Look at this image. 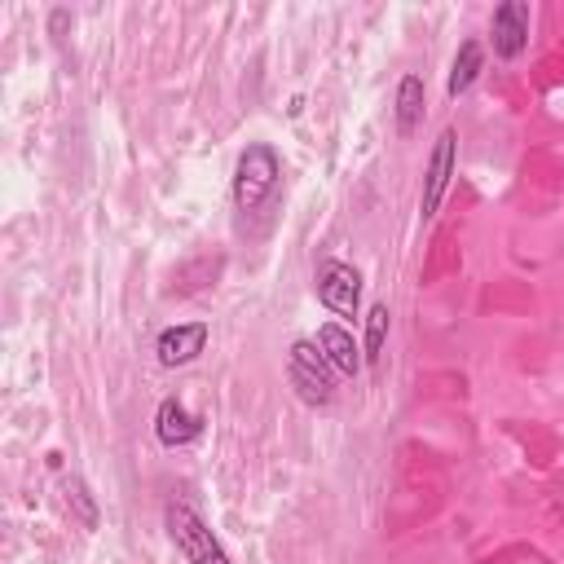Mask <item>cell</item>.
Listing matches in <instances>:
<instances>
[{
    "label": "cell",
    "instance_id": "1",
    "mask_svg": "<svg viewBox=\"0 0 564 564\" xmlns=\"http://www.w3.org/2000/svg\"><path fill=\"white\" fill-rule=\"evenodd\" d=\"M278 185H282V159H278V150L269 141H251L238 154V163H234V185H229L234 189V207L242 216H256L260 207L273 203Z\"/></svg>",
    "mask_w": 564,
    "mask_h": 564
},
{
    "label": "cell",
    "instance_id": "2",
    "mask_svg": "<svg viewBox=\"0 0 564 564\" xmlns=\"http://www.w3.org/2000/svg\"><path fill=\"white\" fill-rule=\"evenodd\" d=\"M163 524H167V538H172V546L181 551L185 564H234L229 551L220 546V538L207 529V520L189 502H167Z\"/></svg>",
    "mask_w": 564,
    "mask_h": 564
},
{
    "label": "cell",
    "instance_id": "3",
    "mask_svg": "<svg viewBox=\"0 0 564 564\" xmlns=\"http://www.w3.org/2000/svg\"><path fill=\"white\" fill-rule=\"evenodd\" d=\"M335 366L317 348V339H295L286 352V379L304 405H330L335 401Z\"/></svg>",
    "mask_w": 564,
    "mask_h": 564
},
{
    "label": "cell",
    "instance_id": "4",
    "mask_svg": "<svg viewBox=\"0 0 564 564\" xmlns=\"http://www.w3.org/2000/svg\"><path fill=\"white\" fill-rule=\"evenodd\" d=\"M454 159H458V132L454 128H441L436 141H432V154H427V167H423V194H419V216L432 220L441 212V198L454 181Z\"/></svg>",
    "mask_w": 564,
    "mask_h": 564
},
{
    "label": "cell",
    "instance_id": "5",
    "mask_svg": "<svg viewBox=\"0 0 564 564\" xmlns=\"http://www.w3.org/2000/svg\"><path fill=\"white\" fill-rule=\"evenodd\" d=\"M313 286H317V300L335 317H357V308H361V273L348 260H322L317 273H313Z\"/></svg>",
    "mask_w": 564,
    "mask_h": 564
},
{
    "label": "cell",
    "instance_id": "6",
    "mask_svg": "<svg viewBox=\"0 0 564 564\" xmlns=\"http://www.w3.org/2000/svg\"><path fill=\"white\" fill-rule=\"evenodd\" d=\"M489 40H494V53L502 62H516L529 48V4L524 0H502L489 13Z\"/></svg>",
    "mask_w": 564,
    "mask_h": 564
},
{
    "label": "cell",
    "instance_id": "7",
    "mask_svg": "<svg viewBox=\"0 0 564 564\" xmlns=\"http://www.w3.org/2000/svg\"><path fill=\"white\" fill-rule=\"evenodd\" d=\"M207 335H212L207 322H176V326H163L159 339H154V357H159V366H163V370L189 366V361L207 348Z\"/></svg>",
    "mask_w": 564,
    "mask_h": 564
},
{
    "label": "cell",
    "instance_id": "8",
    "mask_svg": "<svg viewBox=\"0 0 564 564\" xmlns=\"http://www.w3.org/2000/svg\"><path fill=\"white\" fill-rule=\"evenodd\" d=\"M203 432V419L181 401V397H163L159 410H154V441L163 449H185L189 441H198Z\"/></svg>",
    "mask_w": 564,
    "mask_h": 564
},
{
    "label": "cell",
    "instance_id": "9",
    "mask_svg": "<svg viewBox=\"0 0 564 564\" xmlns=\"http://www.w3.org/2000/svg\"><path fill=\"white\" fill-rule=\"evenodd\" d=\"M317 348L326 352V361H330L339 375H357V370L366 366L361 344H357V339H352V330H344L339 322H326V326L317 330Z\"/></svg>",
    "mask_w": 564,
    "mask_h": 564
},
{
    "label": "cell",
    "instance_id": "10",
    "mask_svg": "<svg viewBox=\"0 0 564 564\" xmlns=\"http://www.w3.org/2000/svg\"><path fill=\"white\" fill-rule=\"evenodd\" d=\"M423 106H427L423 79L419 75H401V84H397V110H392L401 137H414V128L423 123Z\"/></svg>",
    "mask_w": 564,
    "mask_h": 564
},
{
    "label": "cell",
    "instance_id": "11",
    "mask_svg": "<svg viewBox=\"0 0 564 564\" xmlns=\"http://www.w3.org/2000/svg\"><path fill=\"white\" fill-rule=\"evenodd\" d=\"M480 66H485V48H480V40H463V44H458V53H454V62H449L445 93H449V97H463V93L476 84Z\"/></svg>",
    "mask_w": 564,
    "mask_h": 564
},
{
    "label": "cell",
    "instance_id": "12",
    "mask_svg": "<svg viewBox=\"0 0 564 564\" xmlns=\"http://www.w3.org/2000/svg\"><path fill=\"white\" fill-rule=\"evenodd\" d=\"M388 322H392V313H388V304H370V313H366V335H361V357H366V366H375V361L383 357V339H388Z\"/></svg>",
    "mask_w": 564,
    "mask_h": 564
},
{
    "label": "cell",
    "instance_id": "13",
    "mask_svg": "<svg viewBox=\"0 0 564 564\" xmlns=\"http://www.w3.org/2000/svg\"><path fill=\"white\" fill-rule=\"evenodd\" d=\"M62 494H66V507L79 516L84 529H97V524H101V511H97V502H93V494H88V485H84L79 476H70V480L62 485Z\"/></svg>",
    "mask_w": 564,
    "mask_h": 564
}]
</instances>
